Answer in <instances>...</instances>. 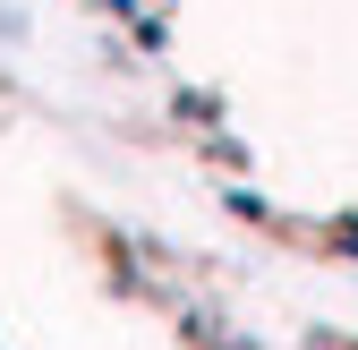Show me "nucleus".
<instances>
[]
</instances>
